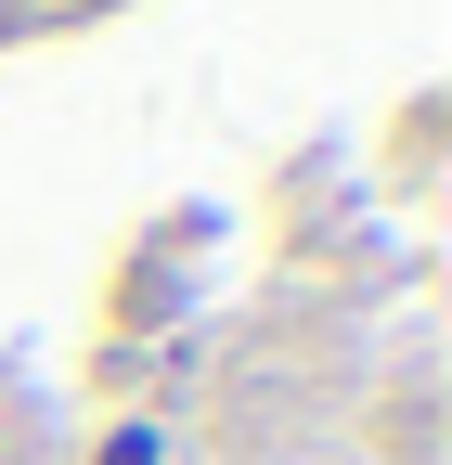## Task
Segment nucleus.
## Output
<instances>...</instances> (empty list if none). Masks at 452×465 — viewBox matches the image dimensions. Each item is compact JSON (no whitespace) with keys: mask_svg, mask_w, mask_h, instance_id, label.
Masks as SVG:
<instances>
[{"mask_svg":"<svg viewBox=\"0 0 452 465\" xmlns=\"http://www.w3.org/2000/svg\"><path fill=\"white\" fill-rule=\"evenodd\" d=\"M91 465H168V452H155V427H117V440L91 452Z\"/></svg>","mask_w":452,"mask_h":465,"instance_id":"obj_1","label":"nucleus"}]
</instances>
